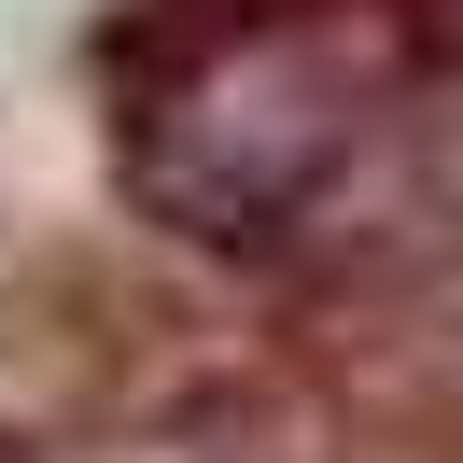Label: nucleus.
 I'll return each mask as SVG.
<instances>
[{"label": "nucleus", "mask_w": 463, "mask_h": 463, "mask_svg": "<svg viewBox=\"0 0 463 463\" xmlns=\"http://www.w3.org/2000/svg\"><path fill=\"white\" fill-rule=\"evenodd\" d=\"M351 141H365V85H337L309 43H225L169 99H141V183L197 239H295L337 197Z\"/></svg>", "instance_id": "1"}]
</instances>
